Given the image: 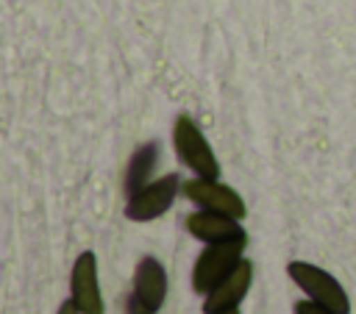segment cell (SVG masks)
I'll return each mask as SVG.
<instances>
[{
	"mask_svg": "<svg viewBox=\"0 0 356 314\" xmlns=\"http://www.w3.org/2000/svg\"><path fill=\"white\" fill-rule=\"evenodd\" d=\"M172 144L178 158L197 175V178H220V164L217 156L211 150V144L206 142L203 131L195 125V119L189 114H178L172 122Z\"/></svg>",
	"mask_w": 356,
	"mask_h": 314,
	"instance_id": "cell-1",
	"label": "cell"
},
{
	"mask_svg": "<svg viewBox=\"0 0 356 314\" xmlns=\"http://www.w3.org/2000/svg\"><path fill=\"white\" fill-rule=\"evenodd\" d=\"M248 245V236L239 239H225V242H209V247L197 256L195 270H192V289L197 295H209L239 261L242 250Z\"/></svg>",
	"mask_w": 356,
	"mask_h": 314,
	"instance_id": "cell-2",
	"label": "cell"
},
{
	"mask_svg": "<svg viewBox=\"0 0 356 314\" xmlns=\"http://www.w3.org/2000/svg\"><path fill=\"white\" fill-rule=\"evenodd\" d=\"M286 275L309 295V300L331 308L334 314H350L348 292L342 289V283L331 272H325V270H320V267H314L309 261H289L286 264Z\"/></svg>",
	"mask_w": 356,
	"mask_h": 314,
	"instance_id": "cell-3",
	"label": "cell"
},
{
	"mask_svg": "<svg viewBox=\"0 0 356 314\" xmlns=\"http://www.w3.org/2000/svg\"><path fill=\"white\" fill-rule=\"evenodd\" d=\"M181 186H184V183L178 181L175 172L161 175V178L145 183L136 195L128 197V203H125V217L134 220V222H150V220L161 217V214L170 211V206L175 203Z\"/></svg>",
	"mask_w": 356,
	"mask_h": 314,
	"instance_id": "cell-4",
	"label": "cell"
},
{
	"mask_svg": "<svg viewBox=\"0 0 356 314\" xmlns=\"http://www.w3.org/2000/svg\"><path fill=\"white\" fill-rule=\"evenodd\" d=\"M181 189L192 203H197L206 211H217V214H225V217H234V220H242L248 214L245 200L231 186L220 183L217 178H192Z\"/></svg>",
	"mask_w": 356,
	"mask_h": 314,
	"instance_id": "cell-5",
	"label": "cell"
},
{
	"mask_svg": "<svg viewBox=\"0 0 356 314\" xmlns=\"http://www.w3.org/2000/svg\"><path fill=\"white\" fill-rule=\"evenodd\" d=\"M70 300L75 303V308L81 314H103V295H100V283H97V258L92 250H83L70 272Z\"/></svg>",
	"mask_w": 356,
	"mask_h": 314,
	"instance_id": "cell-6",
	"label": "cell"
},
{
	"mask_svg": "<svg viewBox=\"0 0 356 314\" xmlns=\"http://www.w3.org/2000/svg\"><path fill=\"white\" fill-rule=\"evenodd\" d=\"M253 283V261L242 258L203 300V311L206 314H217V311H228V308H236L242 303V297L248 295Z\"/></svg>",
	"mask_w": 356,
	"mask_h": 314,
	"instance_id": "cell-7",
	"label": "cell"
},
{
	"mask_svg": "<svg viewBox=\"0 0 356 314\" xmlns=\"http://www.w3.org/2000/svg\"><path fill=\"white\" fill-rule=\"evenodd\" d=\"M134 295L153 311H159L164 306L167 297V270L161 267L159 258L145 256L139 258L136 270H134Z\"/></svg>",
	"mask_w": 356,
	"mask_h": 314,
	"instance_id": "cell-8",
	"label": "cell"
},
{
	"mask_svg": "<svg viewBox=\"0 0 356 314\" xmlns=\"http://www.w3.org/2000/svg\"><path fill=\"white\" fill-rule=\"evenodd\" d=\"M186 231L195 236V239H203V242H225V239H239V236H248L239 225V220L234 217H225V214H217V211H195L186 217Z\"/></svg>",
	"mask_w": 356,
	"mask_h": 314,
	"instance_id": "cell-9",
	"label": "cell"
},
{
	"mask_svg": "<svg viewBox=\"0 0 356 314\" xmlns=\"http://www.w3.org/2000/svg\"><path fill=\"white\" fill-rule=\"evenodd\" d=\"M156 161H159V142H145L131 153L128 167H125V181H122L128 197L136 195L145 183H150V172H153Z\"/></svg>",
	"mask_w": 356,
	"mask_h": 314,
	"instance_id": "cell-10",
	"label": "cell"
},
{
	"mask_svg": "<svg viewBox=\"0 0 356 314\" xmlns=\"http://www.w3.org/2000/svg\"><path fill=\"white\" fill-rule=\"evenodd\" d=\"M295 314H334V311L320 306V303H314V300H298L295 303Z\"/></svg>",
	"mask_w": 356,
	"mask_h": 314,
	"instance_id": "cell-11",
	"label": "cell"
},
{
	"mask_svg": "<svg viewBox=\"0 0 356 314\" xmlns=\"http://www.w3.org/2000/svg\"><path fill=\"white\" fill-rule=\"evenodd\" d=\"M125 314H156V311H153V308H147V306H145V303L131 292V295L125 297Z\"/></svg>",
	"mask_w": 356,
	"mask_h": 314,
	"instance_id": "cell-12",
	"label": "cell"
},
{
	"mask_svg": "<svg viewBox=\"0 0 356 314\" xmlns=\"http://www.w3.org/2000/svg\"><path fill=\"white\" fill-rule=\"evenodd\" d=\"M58 314H81V311L75 308V303H72V300H64V303L58 306Z\"/></svg>",
	"mask_w": 356,
	"mask_h": 314,
	"instance_id": "cell-13",
	"label": "cell"
},
{
	"mask_svg": "<svg viewBox=\"0 0 356 314\" xmlns=\"http://www.w3.org/2000/svg\"><path fill=\"white\" fill-rule=\"evenodd\" d=\"M217 314H239V308H228V311H217Z\"/></svg>",
	"mask_w": 356,
	"mask_h": 314,
	"instance_id": "cell-14",
	"label": "cell"
}]
</instances>
